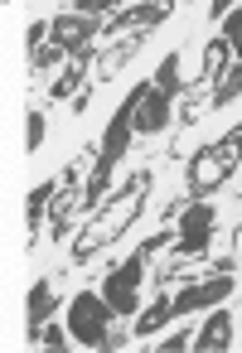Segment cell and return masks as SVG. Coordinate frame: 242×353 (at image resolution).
<instances>
[{"label":"cell","mask_w":242,"mask_h":353,"mask_svg":"<svg viewBox=\"0 0 242 353\" xmlns=\"http://www.w3.org/2000/svg\"><path fill=\"white\" fill-rule=\"evenodd\" d=\"M145 194H150V170L126 174V184H117V189L88 213V223L78 228V237H73V261L88 266L97 252H107V247L145 213Z\"/></svg>","instance_id":"obj_1"},{"label":"cell","mask_w":242,"mask_h":353,"mask_svg":"<svg viewBox=\"0 0 242 353\" xmlns=\"http://www.w3.org/2000/svg\"><path fill=\"white\" fill-rule=\"evenodd\" d=\"M44 131H49L44 112H39V107H30V112H25V155H34V150L44 145Z\"/></svg>","instance_id":"obj_20"},{"label":"cell","mask_w":242,"mask_h":353,"mask_svg":"<svg viewBox=\"0 0 242 353\" xmlns=\"http://www.w3.org/2000/svg\"><path fill=\"white\" fill-rule=\"evenodd\" d=\"M155 88H160V92H170V97H179V92H184V78H179V54H165V59H160V68H155Z\"/></svg>","instance_id":"obj_19"},{"label":"cell","mask_w":242,"mask_h":353,"mask_svg":"<svg viewBox=\"0 0 242 353\" xmlns=\"http://www.w3.org/2000/svg\"><path fill=\"white\" fill-rule=\"evenodd\" d=\"M145 247H136L126 261H117L112 271H107V281H102V295H107V305L117 310V319H126V314H141V281H145Z\"/></svg>","instance_id":"obj_5"},{"label":"cell","mask_w":242,"mask_h":353,"mask_svg":"<svg viewBox=\"0 0 242 353\" xmlns=\"http://www.w3.org/2000/svg\"><path fill=\"white\" fill-rule=\"evenodd\" d=\"M102 25H107V20H97V15H78V10H68V15H54V20H49V39L63 44L68 59H78V54H88V49H97Z\"/></svg>","instance_id":"obj_7"},{"label":"cell","mask_w":242,"mask_h":353,"mask_svg":"<svg viewBox=\"0 0 242 353\" xmlns=\"http://www.w3.org/2000/svg\"><path fill=\"white\" fill-rule=\"evenodd\" d=\"M117 324V310L107 305L102 290H78L68 300V329H73V343L83 348H107V334Z\"/></svg>","instance_id":"obj_4"},{"label":"cell","mask_w":242,"mask_h":353,"mask_svg":"<svg viewBox=\"0 0 242 353\" xmlns=\"http://www.w3.org/2000/svg\"><path fill=\"white\" fill-rule=\"evenodd\" d=\"M232 136H237V160H242V126H232Z\"/></svg>","instance_id":"obj_28"},{"label":"cell","mask_w":242,"mask_h":353,"mask_svg":"<svg viewBox=\"0 0 242 353\" xmlns=\"http://www.w3.org/2000/svg\"><path fill=\"white\" fill-rule=\"evenodd\" d=\"M126 339H131V334H126V329H117V324H112V334H107V348H121V343H126Z\"/></svg>","instance_id":"obj_26"},{"label":"cell","mask_w":242,"mask_h":353,"mask_svg":"<svg viewBox=\"0 0 242 353\" xmlns=\"http://www.w3.org/2000/svg\"><path fill=\"white\" fill-rule=\"evenodd\" d=\"M121 6H126V0H78L73 10H78V15H97V20H107V15H117Z\"/></svg>","instance_id":"obj_22"},{"label":"cell","mask_w":242,"mask_h":353,"mask_svg":"<svg viewBox=\"0 0 242 353\" xmlns=\"http://www.w3.org/2000/svg\"><path fill=\"white\" fill-rule=\"evenodd\" d=\"M25 49H30V73L39 78L44 68H54V63H63L68 54H63V44H54L49 39V20H34L30 30H25Z\"/></svg>","instance_id":"obj_12"},{"label":"cell","mask_w":242,"mask_h":353,"mask_svg":"<svg viewBox=\"0 0 242 353\" xmlns=\"http://www.w3.org/2000/svg\"><path fill=\"white\" fill-rule=\"evenodd\" d=\"M170 319H174V295H165V285H160V295H155V300H150V305L136 314L131 334H136V339H150V334H160Z\"/></svg>","instance_id":"obj_17"},{"label":"cell","mask_w":242,"mask_h":353,"mask_svg":"<svg viewBox=\"0 0 242 353\" xmlns=\"http://www.w3.org/2000/svg\"><path fill=\"white\" fill-rule=\"evenodd\" d=\"M213 228H218V208L208 203V199H194L184 213H179V223H174V261H189V256H203L208 252V242H213Z\"/></svg>","instance_id":"obj_6"},{"label":"cell","mask_w":242,"mask_h":353,"mask_svg":"<svg viewBox=\"0 0 242 353\" xmlns=\"http://www.w3.org/2000/svg\"><path fill=\"white\" fill-rule=\"evenodd\" d=\"M97 59V49H88V54H78V59H68L63 63V73L49 83V102H73L83 88H88V63Z\"/></svg>","instance_id":"obj_14"},{"label":"cell","mask_w":242,"mask_h":353,"mask_svg":"<svg viewBox=\"0 0 242 353\" xmlns=\"http://www.w3.org/2000/svg\"><path fill=\"white\" fill-rule=\"evenodd\" d=\"M174 10V0H136V6H121L117 15H107L102 34H150L155 25H165Z\"/></svg>","instance_id":"obj_9"},{"label":"cell","mask_w":242,"mask_h":353,"mask_svg":"<svg viewBox=\"0 0 242 353\" xmlns=\"http://www.w3.org/2000/svg\"><path fill=\"white\" fill-rule=\"evenodd\" d=\"M54 194H59V179H44V184H34L30 199H25V232H30V247L44 237V218H49V208H54Z\"/></svg>","instance_id":"obj_15"},{"label":"cell","mask_w":242,"mask_h":353,"mask_svg":"<svg viewBox=\"0 0 242 353\" xmlns=\"http://www.w3.org/2000/svg\"><path fill=\"white\" fill-rule=\"evenodd\" d=\"M68 339H73V329H68V324H44V334H39V343H44V348H63Z\"/></svg>","instance_id":"obj_23"},{"label":"cell","mask_w":242,"mask_h":353,"mask_svg":"<svg viewBox=\"0 0 242 353\" xmlns=\"http://www.w3.org/2000/svg\"><path fill=\"white\" fill-rule=\"evenodd\" d=\"M141 44H145V34H121V44H117L112 54H102L97 73H102V78H117V73H121V68H126V63L141 54Z\"/></svg>","instance_id":"obj_18"},{"label":"cell","mask_w":242,"mask_h":353,"mask_svg":"<svg viewBox=\"0 0 242 353\" xmlns=\"http://www.w3.org/2000/svg\"><path fill=\"white\" fill-rule=\"evenodd\" d=\"M218 34L232 44V54H242V6H232L228 15H223V25H218Z\"/></svg>","instance_id":"obj_21"},{"label":"cell","mask_w":242,"mask_h":353,"mask_svg":"<svg viewBox=\"0 0 242 353\" xmlns=\"http://www.w3.org/2000/svg\"><path fill=\"white\" fill-rule=\"evenodd\" d=\"M194 348H199V353H223V348H232V310L213 305L208 319L194 329Z\"/></svg>","instance_id":"obj_13"},{"label":"cell","mask_w":242,"mask_h":353,"mask_svg":"<svg viewBox=\"0 0 242 353\" xmlns=\"http://www.w3.org/2000/svg\"><path fill=\"white\" fill-rule=\"evenodd\" d=\"M228 68H232V44H228L223 34H213V39H208V49H203V68H199V88H218Z\"/></svg>","instance_id":"obj_16"},{"label":"cell","mask_w":242,"mask_h":353,"mask_svg":"<svg viewBox=\"0 0 242 353\" xmlns=\"http://www.w3.org/2000/svg\"><path fill=\"white\" fill-rule=\"evenodd\" d=\"M170 117H174V97L160 92L155 78H150L145 97H141V107H136V136H160V131L170 126Z\"/></svg>","instance_id":"obj_10"},{"label":"cell","mask_w":242,"mask_h":353,"mask_svg":"<svg viewBox=\"0 0 242 353\" xmlns=\"http://www.w3.org/2000/svg\"><path fill=\"white\" fill-rule=\"evenodd\" d=\"M232 290H237V281H232L228 271H218V276H208V281H199V276H194V281H184V290L174 295V319L199 314V310L208 314V310H213V305H223Z\"/></svg>","instance_id":"obj_8"},{"label":"cell","mask_w":242,"mask_h":353,"mask_svg":"<svg viewBox=\"0 0 242 353\" xmlns=\"http://www.w3.org/2000/svg\"><path fill=\"white\" fill-rule=\"evenodd\" d=\"M54 310H59V290L49 281H34L30 295H25V343H39V334H44Z\"/></svg>","instance_id":"obj_11"},{"label":"cell","mask_w":242,"mask_h":353,"mask_svg":"<svg viewBox=\"0 0 242 353\" xmlns=\"http://www.w3.org/2000/svg\"><path fill=\"white\" fill-rule=\"evenodd\" d=\"M88 102H92V88H83V92L73 97V112H88Z\"/></svg>","instance_id":"obj_27"},{"label":"cell","mask_w":242,"mask_h":353,"mask_svg":"<svg viewBox=\"0 0 242 353\" xmlns=\"http://www.w3.org/2000/svg\"><path fill=\"white\" fill-rule=\"evenodd\" d=\"M92 150H83L63 174H59V194H54V208H49V237H63L73 228L78 213H88V174H92Z\"/></svg>","instance_id":"obj_3"},{"label":"cell","mask_w":242,"mask_h":353,"mask_svg":"<svg viewBox=\"0 0 242 353\" xmlns=\"http://www.w3.org/2000/svg\"><path fill=\"white\" fill-rule=\"evenodd\" d=\"M189 343H194V334H189V329H174V334L160 343V353H179V348H189Z\"/></svg>","instance_id":"obj_24"},{"label":"cell","mask_w":242,"mask_h":353,"mask_svg":"<svg viewBox=\"0 0 242 353\" xmlns=\"http://www.w3.org/2000/svg\"><path fill=\"white\" fill-rule=\"evenodd\" d=\"M232 6H237V0H213V6H208V20H213V25H223V15H228Z\"/></svg>","instance_id":"obj_25"},{"label":"cell","mask_w":242,"mask_h":353,"mask_svg":"<svg viewBox=\"0 0 242 353\" xmlns=\"http://www.w3.org/2000/svg\"><path fill=\"white\" fill-rule=\"evenodd\" d=\"M242 160H237V136L228 131L223 141H208V145H199L194 155H189V170H184V184H189V199H208L218 184H228L232 179V170H237Z\"/></svg>","instance_id":"obj_2"}]
</instances>
